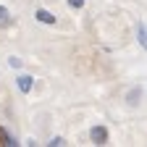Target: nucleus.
<instances>
[{
  "instance_id": "nucleus-5",
  "label": "nucleus",
  "mask_w": 147,
  "mask_h": 147,
  "mask_svg": "<svg viewBox=\"0 0 147 147\" xmlns=\"http://www.w3.org/2000/svg\"><path fill=\"white\" fill-rule=\"evenodd\" d=\"M126 100H129V105H137V102L142 100V89H139V87H134V89L126 95Z\"/></svg>"
},
{
  "instance_id": "nucleus-8",
  "label": "nucleus",
  "mask_w": 147,
  "mask_h": 147,
  "mask_svg": "<svg viewBox=\"0 0 147 147\" xmlns=\"http://www.w3.org/2000/svg\"><path fill=\"white\" fill-rule=\"evenodd\" d=\"M47 144H50V147H58V144H63V139H61V137H55V139H50Z\"/></svg>"
},
{
  "instance_id": "nucleus-4",
  "label": "nucleus",
  "mask_w": 147,
  "mask_h": 147,
  "mask_svg": "<svg viewBox=\"0 0 147 147\" xmlns=\"http://www.w3.org/2000/svg\"><path fill=\"white\" fill-rule=\"evenodd\" d=\"M137 40H139V45L147 50V26H144V24H137Z\"/></svg>"
},
{
  "instance_id": "nucleus-1",
  "label": "nucleus",
  "mask_w": 147,
  "mask_h": 147,
  "mask_svg": "<svg viewBox=\"0 0 147 147\" xmlns=\"http://www.w3.org/2000/svg\"><path fill=\"white\" fill-rule=\"evenodd\" d=\"M89 139L95 144H108V129L105 126H92L89 129Z\"/></svg>"
},
{
  "instance_id": "nucleus-3",
  "label": "nucleus",
  "mask_w": 147,
  "mask_h": 147,
  "mask_svg": "<svg viewBox=\"0 0 147 147\" xmlns=\"http://www.w3.org/2000/svg\"><path fill=\"white\" fill-rule=\"evenodd\" d=\"M34 16H37V21H42V24H55V16L50 11H45V8H40Z\"/></svg>"
},
{
  "instance_id": "nucleus-2",
  "label": "nucleus",
  "mask_w": 147,
  "mask_h": 147,
  "mask_svg": "<svg viewBox=\"0 0 147 147\" xmlns=\"http://www.w3.org/2000/svg\"><path fill=\"white\" fill-rule=\"evenodd\" d=\"M16 84H18V89H21L24 95H26V92H32V84H34V79L29 76V74H21V76L16 79Z\"/></svg>"
},
{
  "instance_id": "nucleus-7",
  "label": "nucleus",
  "mask_w": 147,
  "mask_h": 147,
  "mask_svg": "<svg viewBox=\"0 0 147 147\" xmlns=\"http://www.w3.org/2000/svg\"><path fill=\"white\" fill-rule=\"evenodd\" d=\"M8 66H11V68H18V66H21V61H18V58H8Z\"/></svg>"
},
{
  "instance_id": "nucleus-6",
  "label": "nucleus",
  "mask_w": 147,
  "mask_h": 147,
  "mask_svg": "<svg viewBox=\"0 0 147 147\" xmlns=\"http://www.w3.org/2000/svg\"><path fill=\"white\" fill-rule=\"evenodd\" d=\"M84 0H68V8H82Z\"/></svg>"
},
{
  "instance_id": "nucleus-9",
  "label": "nucleus",
  "mask_w": 147,
  "mask_h": 147,
  "mask_svg": "<svg viewBox=\"0 0 147 147\" xmlns=\"http://www.w3.org/2000/svg\"><path fill=\"white\" fill-rule=\"evenodd\" d=\"M5 16H8V8H5V5H0V18H5Z\"/></svg>"
}]
</instances>
